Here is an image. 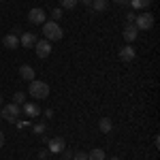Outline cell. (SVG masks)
<instances>
[{
    "mask_svg": "<svg viewBox=\"0 0 160 160\" xmlns=\"http://www.w3.org/2000/svg\"><path fill=\"white\" fill-rule=\"evenodd\" d=\"M28 92H30L32 98L43 100V98L49 96V86H47L45 81H37V79H32V81H30V88H28Z\"/></svg>",
    "mask_w": 160,
    "mask_h": 160,
    "instance_id": "6da1fadb",
    "label": "cell"
},
{
    "mask_svg": "<svg viewBox=\"0 0 160 160\" xmlns=\"http://www.w3.org/2000/svg\"><path fill=\"white\" fill-rule=\"evenodd\" d=\"M43 34H45V41H60L62 34H64V30H62L58 22H45L43 24Z\"/></svg>",
    "mask_w": 160,
    "mask_h": 160,
    "instance_id": "7a4b0ae2",
    "label": "cell"
},
{
    "mask_svg": "<svg viewBox=\"0 0 160 160\" xmlns=\"http://www.w3.org/2000/svg\"><path fill=\"white\" fill-rule=\"evenodd\" d=\"M19 113H22V109H19V105H15V102H11V105H2V111H0V118H4L7 122L15 124L17 120H19Z\"/></svg>",
    "mask_w": 160,
    "mask_h": 160,
    "instance_id": "3957f363",
    "label": "cell"
},
{
    "mask_svg": "<svg viewBox=\"0 0 160 160\" xmlns=\"http://www.w3.org/2000/svg\"><path fill=\"white\" fill-rule=\"evenodd\" d=\"M137 30H152L154 28V15L152 13H139L135 17Z\"/></svg>",
    "mask_w": 160,
    "mask_h": 160,
    "instance_id": "277c9868",
    "label": "cell"
},
{
    "mask_svg": "<svg viewBox=\"0 0 160 160\" xmlns=\"http://www.w3.org/2000/svg\"><path fill=\"white\" fill-rule=\"evenodd\" d=\"M45 19H47V13L43 11L41 7H34V9H30L28 11V22L30 24H45Z\"/></svg>",
    "mask_w": 160,
    "mask_h": 160,
    "instance_id": "5b68a950",
    "label": "cell"
},
{
    "mask_svg": "<svg viewBox=\"0 0 160 160\" xmlns=\"http://www.w3.org/2000/svg\"><path fill=\"white\" fill-rule=\"evenodd\" d=\"M118 56H120V60H122V62L130 64V62L137 58V51H135V47H132V45L128 43L126 47H122V49H120V53H118Z\"/></svg>",
    "mask_w": 160,
    "mask_h": 160,
    "instance_id": "8992f818",
    "label": "cell"
},
{
    "mask_svg": "<svg viewBox=\"0 0 160 160\" xmlns=\"http://www.w3.org/2000/svg\"><path fill=\"white\" fill-rule=\"evenodd\" d=\"M34 49H37V56H38V58H43V60H45V58L51 53V43H49V41H45V38H43V41H37Z\"/></svg>",
    "mask_w": 160,
    "mask_h": 160,
    "instance_id": "52a82bcc",
    "label": "cell"
},
{
    "mask_svg": "<svg viewBox=\"0 0 160 160\" xmlns=\"http://www.w3.org/2000/svg\"><path fill=\"white\" fill-rule=\"evenodd\" d=\"M62 149H64V139H62V137L49 139V143H47V152H49V154H60Z\"/></svg>",
    "mask_w": 160,
    "mask_h": 160,
    "instance_id": "ba28073f",
    "label": "cell"
},
{
    "mask_svg": "<svg viewBox=\"0 0 160 160\" xmlns=\"http://www.w3.org/2000/svg\"><path fill=\"white\" fill-rule=\"evenodd\" d=\"M22 113L28 115V118H38V115H41V107H38L37 102H24Z\"/></svg>",
    "mask_w": 160,
    "mask_h": 160,
    "instance_id": "9c48e42d",
    "label": "cell"
},
{
    "mask_svg": "<svg viewBox=\"0 0 160 160\" xmlns=\"http://www.w3.org/2000/svg\"><path fill=\"white\" fill-rule=\"evenodd\" d=\"M2 47H7V49H17L19 47V37L17 34H7V37L2 38Z\"/></svg>",
    "mask_w": 160,
    "mask_h": 160,
    "instance_id": "30bf717a",
    "label": "cell"
},
{
    "mask_svg": "<svg viewBox=\"0 0 160 160\" xmlns=\"http://www.w3.org/2000/svg\"><path fill=\"white\" fill-rule=\"evenodd\" d=\"M137 37H139V30H137L135 24H128L124 28V41H126V43H132Z\"/></svg>",
    "mask_w": 160,
    "mask_h": 160,
    "instance_id": "8fae6325",
    "label": "cell"
},
{
    "mask_svg": "<svg viewBox=\"0 0 160 160\" xmlns=\"http://www.w3.org/2000/svg\"><path fill=\"white\" fill-rule=\"evenodd\" d=\"M19 45H22V47H34V45H37V37H34L32 32H24V34L19 37Z\"/></svg>",
    "mask_w": 160,
    "mask_h": 160,
    "instance_id": "7c38bea8",
    "label": "cell"
},
{
    "mask_svg": "<svg viewBox=\"0 0 160 160\" xmlns=\"http://www.w3.org/2000/svg\"><path fill=\"white\" fill-rule=\"evenodd\" d=\"M19 77H22L24 81H32V79H34V68H32L30 64H22V66H19Z\"/></svg>",
    "mask_w": 160,
    "mask_h": 160,
    "instance_id": "4fadbf2b",
    "label": "cell"
},
{
    "mask_svg": "<svg viewBox=\"0 0 160 160\" xmlns=\"http://www.w3.org/2000/svg\"><path fill=\"white\" fill-rule=\"evenodd\" d=\"M128 4H130L135 11H143V9H148L149 4H152V0H128Z\"/></svg>",
    "mask_w": 160,
    "mask_h": 160,
    "instance_id": "5bb4252c",
    "label": "cell"
},
{
    "mask_svg": "<svg viewBox=\"0 0 160 160\" xmlns=\"http://www.w3.org/2000/svg\"><path fill=\"white\" fill-rule=\"evenodd\" d=\"M92 9L96 13H105L109 9V0H92Z\"/></svg>",
    "mask_w": 160,
    "mask_h": 160,
    "instance_id": "9a60e30c",
    "label": "cell"
},
{
    "mask_svg": "<svg viewBox=\"0 0 160 160\" xmlns=\"http://www.w3.org/2000/svg\"><path fill=\"white\" fill-rule=\"evenodd\" d=\"M98 128H100V132H111L113 130V122H111L109 118H102L98 122Z\"/></svg>",
    "mask_w": 160,
    "mask_h": 160,
    "instance_id": "2e32d148",
    "label": "cell"
},
{
    "mask_svg": "<svg viewBox=\"0 0 160 160\" xmlns=\"http://www.w3.org/2000/svg\"><path fill=\"white\" fill-rule=\"evenodd\" d=\"M88 160H107V156H105V152L102 149H92L90 154H88Z\"/></svg>",
    "mask_w": 160,
    "mask_h": 160,
    "instance_id": "e0dca14e",
    "label": "cell"
},
{
    "mask_svg": "<svg viewBox=\"0 0 160 160\" xmlns=\"http://www.w3.org/2000/svg\"><path fill=\"white\" fill-rule=\"evenodd\" d=\"M13 102H15V105H24L26 102V94L24 92H15V94H13Z\"/></svg>",
    "mask_w": 160,
    "mask_h": 160,
    "instance_id": "ac0fdd59",
    "label": "cell"
},
{
    "mask_svg": "<svg viewBox=\"0 0 160 160\" xmlns=\"http://www.w3.org/2000/svg\"><path fill=\"white\" fill-rule=\"evenodd\" d=\"M32 130H34V135H37V137H43V132H47V128H45V124H37V126H34Z\"/></svg>",
    "mask_w": 160,
    "mask_h": 160,
    "instance_id": "d6986e66",
    "label": "cell"
},
{
    "mask_svg": "<svg viewBox=\"0 0 160 160\" xmlns=\"http://www.w3.org/2000/svg\"><path fill=\"white\" fill-rule=\"evenodd\" d=\"M58 19H62V9H60V7L51 11V22H58Z\"/></svg>",
    "mask_w": 160,
    "mask_h": 160,
    "instance_id": "ffe728a7",
    "label": "cell"
},
{
    "mask_svg": "<svg viewBox=\"0 0 160 160\" xmlns=\"http://www.w3.org/2000/svg\"><path fill=\"white\" fill-rule=\"evenodd\" d=\"M77 2H79V0H62V7H64V9H75Z\"/></svg>",
    "mask_w": 160,
    "mask_h": 160,
    "instance_id": "44dd1931",
    "label": "cell"
},
{
    "mask_svg": "<svg viewBox=\"0 0 160 160\" xmlns=\"http://www.w3.org/2000/svg\"><path fill=\"white\" fill-rule=\"evenodd\" d=\"M73 160H88V154H83V152H77V154H73Z\"/></svg>",
    "mask_w": 160,
    "mask_h": 160,
    "instance_id": "7402d4cb",
    "label": "cell"
},
{
    "mask_svg": "<svg viewBox=\"0 0 160 160\" xmlns=\"http://www.w3.org/2000/svg\"><path fill=\"white\" fill-rule=\"evenodd\" d=\"M135 13H128V15H126V24H135Z\"/></svg>",
    "mask_w": 160,
    "mask_h": 160,
    "instance_id": "603a6c76",
    "label": "cell"
},
{
    "mask_svg": "<svg viewBox=\"0 0 160 160\" xmlns=\"http://www.w3.org/2000/svg\"><path fill=\"white\" fill-rule=\"evenodd\" d=\"M15 126H17V128H26V126H28V122H26V120H17V122H15Z\"/></svg>",
    "mask_w": 160,
    "mask_h": 160,
    "instance_id": "cb8c5ba5",
    "label": "cell"
},
{
    "mask_svg": "<svg viewBox=\"0 0 160 160\" xmlns=\"http://www.w3.org/2000/svg\"><path fill=\"white\" fill-rule=\"evenodd\" d=\"M64 152V160H73V152H68V149H62Z\"/></svg>",
    "mask_w": 160,
    "mask_h": 160,
    "instance_id": "d4e9b609",
    "label": "cell"
},
{
    "mask_svg": "<svg viewBox=\"0 0 160 160\" xmlns=\"http://www.w3.org/2000/svg\"><path fill=\"white\" fill-rule=\"evenodd\" d=\"M47 154H49L47 149H41V152H38V158H41V160H45V158H47Z\"/></svg>",
    "mask_w": 160,
    "mask_h": 160,
    "instance_id": "484cf974",
    "label": "cell"
},
{
    "mask_svg": "<svg viewBox=\"0 0 160 160\" xmlns=\"http://www.w3.org/2000/svg\"><path fill=\"white\" fill-rule=\"evenodd\" d=\"M45 118H47V120H49V118H53V111H51V109H45Z\"/></svg>",
    "mask_w": 160,
    "mask_h": 160,
    "instance_id": "4316f807",
    "label": "cell"
},
{
    "mask_svg": "<svg viewBox=\"0 0 160 160\" xmlns=\"http://www.w3.org/2000/svg\"><path fill=\"white\" fill-rule=\"evenodd\" d=\"M2 145H4V132L0 130V148H2Z\"/></svg>",
    "mask_w": 160,
    "mask_h": 160,
    "instance_id": "83f0119b",
    "label": "cell"
},
{
    "mask_svg": "<svg viewBox=\"0 0 160 160\" xmlns=\"http://www.w3.org/2000/svg\"><path fill=\"white\" fill-rule=\"evenodd\" d=\"M113 2H118V4H128V0H113Z\"/></svg>",
    "mask_w": 160,
    "mask_h": 160,
    "instance_id": "f1b7e54d",
    "label": "cell"
},
{
    "mask_svg": "<svg viewBox=\"0 0 160 160\" xmlns=\"http://www.w3.org/2000/svg\"><path fill=\"white\" fill-rule=\"evenodd\" d=\"M81 2H83L86 7H92V0H81Z\"/></svg>",
    "mask_w": 160,
    "mask_h": 160,
    "instance_id": "f546056e",
    "label": "cell"
},
{
    "mask_svg": "<svg viewBox=\"0 0 160 160\" xmlns=\"http://www.w3.org/2000/svg\"><path fill=\"white\" fill-rule=\"evenodd\" d=\"M109 160H122V158H109Z\"/></svg>",
    "mask_w": 160,
    "mask_h": 160,
    "instance_id": "4dcf8cb0",
    "label": "cell"
},
{
    "mask_svg": "<svg viewBox=\"0 0 160 160\" xmlns=\"http://www.w3.org/2000/svg\"><path fill=\"white\" fill-rule=\"evenodd\" d=\"M0 105H2V96H0Z\"/></svg>",
    "mask_w": 160,
    "mask_h": 160,
    "instance_id": "1f68e13d",
    "label": "cell"
},
{
    "mask_svg": "<svg viewBox=\"0 0 160 160\" xmlns=\"http://www.w3.org/2000/svg\"><path fill=\"white\" fill-rule=\"evenodd\" d=\"M0 120H2V118H0Z\"/></svg>",
    "mask_w": 160,
    "mask_h": 160,
    "instance_id": "d6a6232c",
    "label": "cell"
}]
</instances>
